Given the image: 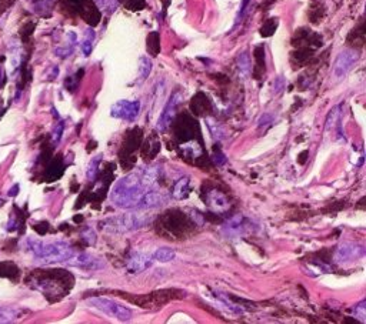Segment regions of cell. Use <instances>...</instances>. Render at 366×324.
<instances>
[{
  "label": "cell",
  "mask_w": 366,
  "mask_h": 324,
  "mask_svg": "<svg viewBox=\"0 0 366 324\" xmlns=\"http://www.w3.org/2000/svg\"><path fill=\"white\" fill-rule=\"evenodd\" d=\"M225 162L226 159L223 157V155H220V153H219V155H215V163H216V164H223Z\"/></svg>",
  "instance_id": "24"
},
{
  "label": "cell",
  "mask_w": 366,
  "mask_h": 324,
  "mask_svg": "<svg viewBox=\"0 0 366 324\" xmlns=\"http://www.w3.org/2000/svg\"><path fill=\"white\" fill-rule=\"evenodd\" d=\"M157 171L153 167L138 169L117 180L110 192L113 206L123 210H148L164 204L166 197L156 189Z\"/></svg>",
  "instance_id": "1"
},
{
  "label": "cell",
  "mask_w": 366,
  "mask_h": 324,
  "mask_svg": "<svg viewBox=\"0 0 366 324\" xmlns=\"http://www.w3.org/2000/svg\"><path fill=\"white\" fill-rule=\"evenodd\" d=\"M183 100V94L180 92H176L172 94V97L168 100L166 106H164L163 112L160 113L159 116V120H157V130L159 131H164L169 124L172 123L173 117L176 115V109L179 106L180 103Z\"/></svg>",
  "instance_id": "8"
},
{
  "label": "cell",
  "mask_w": 366,
  "mask_h": 324,
  "mask_svg": "<svg viewBox=\"0 0 366 324\" xmlns=\"http://www.w3.org/2000/svg\"><path fill=\"white\" fill-rule=\"evenodd\" d=\"M56 0H29V5L33 12L36 13H45L53 6Z\"/></svg>",
  "instance_id": "18"
},
{
  "label": "cell",
  "mask_w": 366,
  "mask_h": 324,
  "mask_svg": "<svg viewBox=\"0 0 366 324\" xmlns=\"http://www.w3.org/2000/svg\"><path fill=\"white\" fill-rule=\"evenodd\" d=\"M93 42H94V30L93 29H86L85 36H83V40H82V52L85 56H89L92 53V49H93Z\"/></svg>",
  "instance_id": "14"
},
{
  "label": "cell",
  "mask_w": 366,
  "mask_h": 324,
  "mask_svg": "<svg viewBox=\"0 0 366 324\" xmlns=\"http://www.w3.org/2000/svg\"><path fill=\"white\" fill-rule=\"evenodd\" d=\"M246 226L243 223V217L241 214L232 217L229 222L223 224V233L227 237H241L245 234Z\"/></svg>",
  "instance_id": "11"
},
{
  "label": "cell",
  "mask_w": 366,
  "mask_h": 324,
  "mask_svg": "<svg viewBox=\"0 0 366 324\" xmlns=\"http://www.w3.org/2000/svg\"><path fill=\"white\" fill-rule=\"evenodd\" d=\"M87 304H90V307L99 310L103 314L116 318L119 321H129L132 318V310L126 306H122L117 301L110 300L106 297H92L87 300Z\"/></svg>",
  "instance_id": "4"
},
{
  "label": "cell",
  "mask_w": 366,
  "mask_h": 324,
  "mask_svg": "<svg viewBox=\"0 0 366 324\" xmlns=\"http://www.w3.org/2000/svg\"><path fill=\"white\" fill-rule=\"evenodd\" d=\"M99 163H101V156H96L93 160L90 162V164H89V169H87V171H86V177H87V180L93 182L94 178H96Z\"/></svg>",
  "instance_id": "20"
},
{
  "label": "cell",
  "mask_w": 366,
  "mask_h": 324,
  "mask_svg": "<svg viewBox=\"0 0 366 324\" xmlns=\"http://www.w3.org/2000/svg\"><path fill=\"white\" fill-rule=\"evenodd\" d=\"M187 193H189V178H180L179 182L175 185V187H173V197L180 200V199L186 197Z\"/></svg>",
  "instance_id": "16"
},
{
  "label": "cell",
  "mask_w": 366,
  "mask_h": 324,
  "mask_svg": "<svg viewBox=\"0 0 366 324\" xmlns=\"http://www.w3.org/2000/svg\"><path fill=\"white\" fill-rule=\"evenodd\" d=\"M141 101L139 100H119L110 109V116L126 122H133L139 116Z\"/></svg>",
  "instance_id": "7"
},
{
  "label": "cell",
  "mask_w": 366,
  "mask_h": 324,
  "mask_svg": "<svg viewBox=\"0 0 366 324\" xmlns=\"http://www.w3.org/2000/svg\"><path fill=\"white\" fill-rule=\"evenodd\" d=\"M72 266L75 267H80V269H86V270H99L105 267V262L99 259V257H94L92 255H87V253H82L79 256H73L71 260H69Z\"/></svg>",
  "instance_id": "10"
},
{
  "label": "cell",
  "mask_w": 366,
  "mask_h": 324,
  "mask_svg": "<svg viewBox=\"0 0 366 324\" xmlns=\"http://www.w3.org/2000/svg\"><path fill=\"white\" fill-rule=\"evenodd\" d=\"M24 246L31 253V256L40 263L53 264V263L69 262L75 256V248L62 240L45 241L38 239H26Z\"/></svg>",
  "instance_id": "2"
},
{
  "label": "cell",
  "mask_w": 366,
  "mask_h": 324,
  "mask_svg": "<svg viewBox=\"0 0 366 324\" xmlns=\"http://www.w3.org/2000/svg\"><path fill=\"white\" fill-rule=\"evenodd\" d=\"M366 301H360L358 306H355L353 309V316L355 318H358L360 323H365L366 321Z\"/></svg>",
  "instance_id": "21"
},
{
  "label": "cell",
  "mask_w": 366,
  "mask_h": 324,
  "mask_svg": "<svg viewBox=\"0 0 366 324\" xmlns=\"http://www.w3.org/2000/svg\"><path fill=\"white\" fill-rule=\"evenodd\" d=\"M238 70L243 78H248L250 73V59L248 52H243L238 57Z\"/></svg>",
  "instance_id": "17"
},
{
  "label": "cell",
  "mask_w": 366,
  "mask_h": 324,
  "mask_svg": "<svg viewBox=\"0 0 366 324\" xmlns=\"http://www.w3.org/2000/svg\"><path fill=\"white\" fill-rule=\"evenodd\" d=\"M153 263V257L152 255H146V253H141V251H135L130 255V257L126 262V269L132 274H138L142 273L146 269H149Z\"/></svg>",
  "instance_id": "9"
},
{
  "label": "cell",
  "mask_w": 366,
  "mask_h": 324,
  "mask_svg": "<svg viewBox=\"0 0 366 324\" xmlns=\"http://www.w3.org/2000/svg\"><path fill=\"white\" fill-rule=\"evenodd\" d=\"M271 122H272V116L271 115H263V116L260 117V120H259V127L268 126Z\"/></svg>",
  "instance_id": "23"
},
{
  "label": "cell",
  "mask_w": 366,
  "mask_h": 324,
  "mask_svg": "<svg viewBox=\"0 0 366 324\" xmlns=\"http://www.w3.org/2000/svg\"><path fill=\"white\" fill-rule=\"evenodd\" d=\"M152 257H153V260L159 263H169L176 259V251L171 247H159L152 255Z\"/></svg>",
  "instance_id": "13"
},
{
  "label": "cell",
  "mask_w": 366,
  "mask_h": 324,
  "mask_svg": "<svg viewBox=\"0 0 366 324\" xmlns=\"http://www.w3.org/2000/svg\"><path fill=\"white\" fill-rule=\"evenodd\" d=\"M150 71H152V60L146 56H142L139 59V83L145 82L149 78Z\"/></svg>",
  "instance_id": "15"
},
{
  "label": "cell",
  "mask_w": 366,
  "mask_h": 324,
  "mask_svg": "<svg viewBox=\"0 0 366 324\" xmlns=\"http://www.w3.org/2000/svg\"><path fill=\"white\" fill-rule=\"evenodd\" d=\"M63 127H64V124L60 123L57 127H56L55 133H53V140H55V143H59L60 141V137H62V133H63Z\"/></svg>",
  "instance_id": "22"
},
{
  "label": "cell",
  "mask_w": 366,
  "mask_h": 324,
  "mask_svg": "<svg viewBox=\"0 0 366 324\" xmlns=\"http://www.w3.org/2000/svg\"><path fill=\"white\" fill-rule=\"evenodd\" d=\"M359 60V53L353 49H345L341 53L336 56L334 67H332V76L335 79H343L352 67L356 64Z\"/></svg>",
  "instance_id": "5"
},
{
  "label": "cell",
  "mask_w": 366,
  "mask_h": 324,
  "mask_svg": "<svg viewBox=\"0 0 366 324\" xmlns=\"http://www.w3.org/2000/svg\"><path fill=\"white\" fill-rule=\"evenodd\" d=\"M208 201H209V207L213 210V211H218V213H223L229 208V201L226 199L223 194L220 192H216L213 190L209 193L208 196Z\"/></svg>",
  "instance_id": "12"
},
{
  "label": "cell",
  "mask_w": 366,
  "mask_h": 324,
  "mask_svg": "<svg viewBox=\"0 0 366 324\" xmlns=\"http://www.w3.org/2000/svg\"><path fill=\"white\" fill-rule=\"evenodd\" d=\"M2 204H3V200H0V206H2Z\"/></svg>",
  "instance_id": "25"
},
{
  "label": "cell",
  "mask_w": 366,
  "mask_h": 324,
  "mask_svg": "<svg viewBox=\"0 0 366 324\" xmlns=\"http://www.w3.org/2000/svg\"><path fill=\"white\" fill-rule=\"evenodd\" d=\"M152 222V216L145 213H125L119 216H112L102 220L101 229L110 234H122V233L135 232L148 227Z\"/></svg>",
  "instance_id": "3"
},
{
  "label": "cell",
  "mask_w": 366,
  "mask_h": 324,
  "mask_svg": "<svg viewBox=\"0 0 366 324\" xmlns=\"http://www.w3.org/2000/svg\"><path fill=\"white\" fill-rule=\"evenodd\" d=\"M339 117H341V106H335L329 112L326 119V130L334 129L336 124L339 123Z\"/></svg>",
  "instance_id": "19"
},
{
  "label": "cell",
  "mask_w": 366,
  "mask_h": 324,
  "mask_svg": "<svg viewBox=\"0 0 366 324\" xmlns=\"http://www.w3.org/2000/svg\"><path fill=\"white\" fill-rule=\"evenodd\" d=\"M365 256V247L358 243L343 241L341 243L335 253V262L338 264H348L362 259Z\"/></svg>",
  "instance_id": "6"
}]
</instances>
